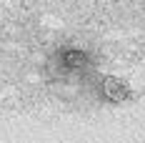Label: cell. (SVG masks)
<instances>
[{"mask_svg":"<svg viewBox=\"0 0 145 143\" xmlns=\"http://www.w3.org/2000/svg\"><path fill=\"white\" fill-rule=\"evenodd\" d=\"M103 96L108 100H113V103H123V100L130 98V88L120 78H105L103 80Z\"/></svg>","mask_w":145,"mask_h":143,"instance_id":"6da1fadb","label":"cell"},{"mask_svg":"<svg viewBox=\"0 0 145 143\" xmlns=\"http://www.w3.org/2000/svg\"><path fill=\"white\" fill-rule=\"evenodd\" d=\"M60 63H63V68H68V71H80V68H85L88 63H90V58H88V53H83V50L65 48V50H60Z\"/></svg>","mask_w":145,"mask_h":143,"instance_id":"7a4b0ae2","label":"cell"}]
</instances>
